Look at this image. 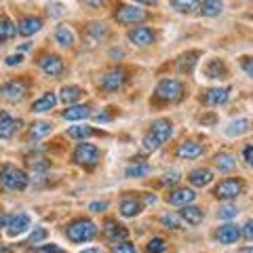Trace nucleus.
I'll use <instances>...</instances> for the list:
<instances>
[{
  "label": "nucleus",
  "mask_w": 253,
  "mask_h": 253,
  "mask_svg": "<svg viewBox=\"0 0 253 253\" xmlns=\"http://www.w3.org/2000/svg\"><path fill=\"white\" fill-rule=\"evenodd\" d=\"M66 234H68V239L72 243H86V241L95 239V234H97V226H95L91 219L83 217V219L72 221V224L66 228Z\"/></svg>",
  "instance_id": "nucleus-1"
},
{
  "label": "nucleus",
  "mask_w": 253,
  "mask_h": 253,
  "mask_svg": "<svg viewBox=\"0 0 253 253\" xmlns=\"http://www.w3.org/2000/svg\"><path fill=\"white\" fill-rule=\"evenodd\" d=\"M156 97L163 99V101H179L184 97V84L175 78H165L156 84Z\"/></svg>",
  "instance_id": "nucleus-2"
},
{
  "label": "nucleus",
  "mask_w": 253,
  "mask_h": 253,
  "mask_svg": "<svg viewBox=\"0 0 253 253\" xmlns=\"http://www.w3.org/2000/svg\"><path fill=\"white\" fill-rule=\"evenodd\" d=\"M72 158H74L76 165H81V167H84V169H91L99 163L101 152H99V148L93 146V144H78Z\"/></svg>",
  "instance_id": "nucleus-3"
},
{
  "label": "nucleus",
  "mask_w": 253,
  "mask_h": 253,
  "mask_svg": "<svg viewBox=\"0 0 253 253\" xmlns=\"http://www.w3.org/2000/svg\"><path fill=\"white\" fill-rule=\"evenodd\" d=\"M0 181L9 190H26L28 175H26V171L13 167V165H6V167H2V171H0Z\"/></svg>",
  "instance_id": "nucleus-4"
},
{
  "label": "nucleus",
  "mask_w": 253,
  "mask_h": 253,
  "mask_svg": "<svg viewBox=\"0 0 253 253\" xmlns=\"http://www.w3.org/2000/svg\"><path fill=\"white\" fill-rule=\"evenodd\" d=\"M146 19H148V13L133 4H121L116 11V21L123 23V26H135V23H141Z\"/></svg>",
  "instance_id": "nucleus-5"
},
{
  "label": "nucleus",
  "mask_w": 253,
  "mask_h": 253,
  "mask_svg": "<svg viewBox=\"0 0 253 253\" xmlns=\"http://www.w3.org/2000/svg\"><path fill=\"white\" fill-rule=\"evenodd\" d=\"M243 188H245V184L241 179L230 177V179L219 181L215 190H213V194H215V199H219V201H232L243 192Z\"/></svg>",
  "instance_id": "nucleus-6"
},
{
  "label": "nucleus",
  "mask_w": 253,
  "mask_h": 253,
  "mask_svg": "<svg viewBox=\"0 0 253 253\" xmlns=\"http://www.w3.org/2000/svg\"><path fill=\"white\" fill-rule=\"evenodd\" d=\"M125 83H126V72H125V70H121V68L110 70V72H106L104 76H101V81H99L101 89H104V91H110V93H112V91H118V89H123Z\"/></svg>",
  "instance_id": "nucleus-7"
},
{
  "label": "nucleus",
  "mask_w": 253,
  "mask_h": 253,
  "mask_svg": "<svg viewBox=\"0 0 253 253\" xmlns=\"http://www.w3.org/2000/svg\"><path fill=\"white\" fill-rule=\"evenodd\" d=\"M0 97L6 101H21L26 97V84L21 81H11L0 86Z\"/></svg>",
  "instance_id": "nucleus-8"
},
{
  "label": "nucleus",
  "mask_w": 253,
  "mask_h": 253,
  "mask_svg": "<svg viewBox=\"0 0 253 253\" xmlns=\"http://www.w3.org/2000/svg\"><path fill=\"white\" fill-rule=\"evenodd\" d=\"M38 66L46 76H59L63 72V61L57 55H44V57L38 59Z\"/></svg>",
  "instance_id": "nucleus-9"
},
{
  "label": "nucleus",
  "mask_w": 253,
  "mask_h": 253,
  "mask_svg": "<svg viewBox=\"0 0 253 253\" xmlns=\"http://www.w3.org/2000/svg\"><path fill=\"white\" fill-rule=\"evenodd\" d=\"M4 228H6V232H9L11 236H19L26 230H30V217L26 215V213H17V215L9 217V221H6Z\"/></svg>",
  "instance_id": "nucleus-10"
},
{
  "label": "nucleus",
  "mask_w": 253,
  "mask_h": 253,
  "mask_svg": "<svg viewBox=\"0 0 253 253\" xmlns=\"http://www.w3.org/2000/svg\"><path fill=\"white\" fill-rule=\"evenodd\" d=\"M129 41L135 44V46H150L154 42V32L146 28V26H139V28H133L129 32Z\"/></svg>",
  "instance_id": "nucleus-11"
},
{
  "label": "nucleus",
  "mask_w": 253,
  "mask_h": 253,
  "mask_svg": "<svg viewBox=\"0 0 253 253\" xmlns=\"http://www.w3.org/2000/svg\"><path fill=\"white\" fill-rule=\"evenodd\" d=\"M152 135L161 141V144H165L171 135H173V123L169 121V118H156V121L152 123Z\"/></svg>",
  "instance_id": "nucleus-12"
},
{
  "label": "nucleus",
  "mask_w": 253,
  "mask_h": 253,
  "mask_svg": "<svg viewBox=\"0 0 253 253\" xmlns=\"http://www.w3.org/2000/svg\"><path fill=\"white\" fill-rule=\"evenodd\" d=\"M104 234H106V239L112 241V243H123V241L129 239V232H126V228L121 226V224H116L114 219H108V221H106Z\"/></svg>",
  "instance_id": "nucleus-13"
},
{
  "label": "nucleus",
  "mask_w": 253,
  "mask_h": 253,
  "mask_svg": "<svg viewBox=\"0 0 253 253\" xmlns=\"http://www.w3.org/2000/svg\"><path fill=\"white\" fill-rule=\"evenodd\" d=\"M215 239H217L221 245H234L236 241L241 239V228L234 226V224H226V226L217 228Z\"/></svg>",
  "instance_id": "nucleus-14"
},
{
  "label": "nucleus",
  "mask_w": 253,
  "mask_h": 253,
  "mask_svg": "<svg viewBox=\"0 0 253 253\" xmlns=\"http://www.w3.org/2000/svg\"><path fill=\"white\" fill-rule=\"evenodd\" d=\"M194 192L190 188H175L171 190V192L167 194V203L169 205H177V207H184V205H190L194 201Z\"/></svg>",
  "instance_id": "nucleus-15"
},
{
  "label": "nucleus",
  "mask_w": 253,
  "mask_h": 253,
  "mask_svg": "<svg viewBox=\"0 0 253 253\" xmlns=\"http://www.w3.org/2000/svg\"><path fill=\"white\" fill-rule=\"evenodd\" d=\"M177 158H184V161H190V158H199L203 154V146L196 144V141H181L175 150Z\"/></svg>",
  "instance_id": "nucleus-16"
},
{
  "label": "nucleus",
  "mask_w": 253,
  "mask_h": 253,
  "mask_svg": "<svg viewBox=\"0 0 253 253\" xmlns=\"http://www.w3.org/2000/svg\"><path fill=\"white\" fill-rule=\"evenodd\" d=\"M21 123L15 121L9 112H0V139H9Z\"/></svg>",
  "instance_id": "nucleus-17"
},
{
  "label": "nucleus",
  "mask_w": 253,
  "mask_h": 253,
  "mask_svg": "<svg viewBox=\"0 0 253 253\" xmlns=\"http://www.w3.org/2000/svg\"><path fill=\"white\" fill-rule=\"evenodd\" d=\"M41 28H42L41 17H23L17 26V32L21 36H32V34H36V32H41Z\"/></svg>",
  "instance_id": "nucleus-18"
},
{
  "label": "nucleus",
  "mask_w": 253,
  "mask_h": 253,
  "mask_svg": "<svg viewBox=\"0 0 253 253\" xmlns=\"http://www.w3.org/2000/svg\"><path fill=\"white\" fill-rule=\"evenodd\" d=\"M179 217L184 219L186 224H190V226H199L203 221V209L192 207V205H184L181 211H179Z\"/></svg>",
  "instance_id": "nucleus-19"
},
{
  "label": "nucleus",
  "mask_w": 253,
  "mask_h": 253,
  "mask_svg": "<svg viewBox=\"0 0 253 253\" xmlns=\"http://www.w3.org/2000/svg\"><path fill=\"white\" fill-rule=\"evenodd\" d=\"M55 104H57V95L55 93H44L41 99H36L34 104H32V112H49V110H53L55 108Z\"/></svg>",
  "instance_id": "nucleus-20"
},
{
  "label": "nucleus",
  "mask_w": 253,
  "mask_h": 253,
  "mask_svg": "<svg viewBox=\"0 0 253 253\" xmlns=\"http://www.w3.org/2000/svg\"><path fill=\"white\" fill-rule=\"evenodd\" d=\"M188 181L196 188H203V186H209L213 181V173L209 169H194L192 173L188 175Z\"/></svg>",
  "instance_id": "nucleus-21"
},
{
  "label": "nucleus",
  "mask_w": 253,
  "mask_h": 253,
  "mask_svg": "<svg viewBox=\"0 0 253 253\" xmlns=\"http://www.w3.org/2000/svg\"><path fill=\"white\" fill-rule=\"evenodd\" d=\"M106 36H108V28L104 26V23H91V26L86 28V41H89L91 46L101 42Z\"/></svg>",
  "instance_id": "nucleus-22"
},
{
  "label": "nucleus",
  "mask_w": 253,
  "mask_h": 253,
  "mask_svg": "<svg viewBox=\"0 0 253 253\" xmlns=\"http://www.w3.org/2000/svg\"><path fill=\"white\" fill-rule=\"evenodd\" d=\"M226 74H228V70L221 59H211L207 66H205V76L207 78H226Z\"/></svg>",
  "instance_id": "nucleus-23"
},
{
  "label": "nucleus",
  "mask_w": 253,
  "mask_h": 253,
  "mask_svg": "<svg viewBox=\"0 0 253 253\" xmlns=\"http://www.w3.org/2000/svg\"><path fill=\"white\" fill-rule=\"evenodd\" d=\"M199 57H201L199 51H188V53H184L179 57V61H177V70H179V72H186V74L192 72V68L196 66Z\"/></svg>",
  "instance_id": "nucleus-24"
},
{
  "label": "nucleus",
  "mask_w": 253,
  "mask_h": 253,
  "mask_svg": "<svg viewBox=\"0 0 253 253\" xmlns=\"http://www.w3.org/2000/svg\"><path fill=\"white\" fill-rule=\"evenodd\" d=\"M139 211H141V203L137 199H133V196H129V199H125L121 203V215L123 217H135V215H139Z\"/></svg>",
  "instance_id": "nucleus-25"
},
{
  "label": "nucleus",
  "mask_w": 253,
  "mask_h": 253,
  "mask_svg": "<svg viewBox=\"0 0 253 253\" xmlns=\"http://www.w3.org/2000/svg\"><path fill=\"white\" fill-rule=\"evenodd\" d=\"M89 108L86 106H70L68 110H63V118L66 121H72V123H76V121H84V118H89Z\"/></svg>",
  "instance_id": "nucleus-26"
},
{
  "label": "nucleus",
  "mask_w": 253,
  "mask_h": 253,
  "mask_svg": "<svg viewBox=\"0 0 253 253\" xmlns=\"http://www.w3.org/2000/svg\"><path fill=\"white\" fill-rule=\"evenodd\" d=\"M228 89H209L205 93V101H207L209 106H219V104H226L228 101Z\"/></svg>",
  "instance_id": "nucleus-27"
},
{
  "label": "nucleus",
  "mask_w": 253,
  "mask_h": 253,
  "mask_svg": "<svg viewBox=\"0 0 253 253\" xmlns=\"http://www.w3.org/2000/svg\"><path fill=\"white\" fill-rule=\"evenodd\" d=\"M249 131V121L247 118H239V121H232L230 125L226 126V135L228 137H239L243 133Z\"/></svg>",
  "instance_id": "nucleus-28"
},
{
  "label": "nucleus",
  "mask_w": 253,
  "mask_h": 253,
  "mask_svg": "<svg viewBox=\"0 0 253 253\" xmlns=\"http://www.w3.org/2000/svg\"><path fill=\"white\" fill-rule=\"evenodd\" d=\"M53 131V123L49 121H38L30 126V137H34V139H41V137H46L49 133Z\"/></svg>",
  "instance_id": "nucleus-29"
},
{
  "label": "nucleus",
  "mask_w": 253,
  "mask_h": 253,
  "mask_svg": "<svg viewBox=\"0 0 253 253\" xmlns=\"http://www.w3.org/2000/svg\"><path fill=\"white\" fill-rule=\"evenodd\" d=\"M83 93H84V91L81 89V86L68 84V86H63V89H61L59 97H61V101H66V104H74V101H78V99L83 97Z\"/></svg>",
  "instance_id": "nucleus-30"
},
{
  "label": "nucleus",
  "mask_w": 253,
  "mask_h": 253,
  "mask_svg": "<svg viewBox=\"0 0 253 253\" xmlns=\"http://www.w3.org/2000/svg\"><path fill=\"white\" fill-rule=\"evenodd\" d=\"M148 173H150V165L148 163H141V161H135V163H131L129 167H126L125 175L126 177H146Z\"/></svg>",
  "instance_id": "nucleus-31"
},
{
  "label": "nucleus",
  "mask_w": 253,
  "mask_h": 253,
  "mask_svg": "<svg viewBox=\"0 0 253 253\" xmlns=\"http://www.w3.org/2000/svg\"><path fill=\"white\" fill-rule=\"evenodd\" d=\"M55 41H57L61 46H72L74 44V32L68 26H59L55 30Z\"/></svg>",
  "instance_id": "nucleus-32"
},
{
  "label": "nucleus",
  "mask_w": 253,
  "mask_h": 253,
  "mask_svg": "<svg viewBox=\"0 0 253 253\" xmlns=\"http://www.w3.org/2000/svg\"><path fill=\"white\" fill-rule=\"evenodd\" d=\"M215 167L219 171H224V173L234 171L236 169V158L232 154H217L215 156Z\"/></svg>",
  "instance_id": "nucleus-33"
},
{
  "label": "nucleus",
  "mask_w": 253,
  "mask_h": 253,
  "mask_svg": "<svg viewBox=\"0 0 253 253\" xmlns=\"http://www.w3.org/2000/svg\"><path fill=\"white\" fill-rule=\"evenodd\" d=\"M15 34H17V26H15L6 15H2V17H0V41H2V38H13Z\"/></svg>",
  "instance_id": "nucleus-34"
},
{
  "label": "nucleus",
  "mask_w": 253,
  "mask_h": 253,
  "mask_svg": "<svg viewBox=\"0 0 253 253\" xmlns=\"http://www.w3.org/2000/svg\"><path fill=\"white\" fill-rule=\"evenodd\" d=\"M93 133L95 131L91 129V126L76 125V126H70V129H68V137H72V139H86V137H91Z\"/></svg>",
  "instance_id": "nucleus-35"
},
{
  "label": "nucleus",
  "mask_w": 253,
  "mask_h": 253,
  "mask_svg": "<svg viewBox=\"0 0 253 253\" xmlns=\"http://www.w3.org/2000/svg\"><path fill=\"white\" fill-rule=\"evenodd\" d=\"M173 9H177L179 13H192L196 9H201L199 0H171Z\"/></svg>",
  "instance_id": "nucleus-36"
},
{
  "label": "nucleus",
  "mask_w": 253,
  "mask_h": 253,
  "mask_svg": "<svg viewBox=\"0 0 253 253\" xmlns=\"http://www.w3.org/2000/svg\"><path fill=\"white\" fill-rule=\"evenodd\" d=\"M221 9H224V4L219 2V0H205L203 2V15H207V17H215V15L221 13Z\"/></svg>",
  "instance_id": "nucleus-37"
},
{
  "label": "nucleus",
  "mask_w": 253,
  "mask_h": 253,
  "mask_svg": "<svg viewBox=\"0 0 253 253\" xmlns=\"http://www.w3.org/2000/svg\"><path fill=\"white\" fill-rule=\"evenodd\" d=\"M161 146H163V144L152 135V133H148V135L144 137V141H141V148H144L146 152H156V150L161 148Z\"/></svg>",
  "instance_id": "nucleus-38"
},
{
  "label": "nucleus",
  "mask_w": 253,
  "mask_h": 253,
  "mask_svg": "<svg viewBox=\"0 0 253 253\" xmlns=\"http://www.w3.org/2000/svg\"><path fill=\"white\" fill-rule=\"evenodd\" d=\"M167 251V243H165V239H152L148 243V253H165Z\"/></svg>",
  "instance_id": "nucleus-39"
},
{
  "label": "nucleus",
  "mask_w": 253,
  "mask_h": 253,
  "mask_svg": "<svg viewBox=\"0 0 253 253\" xmlns=\"http://www.w3.org/2000/svg\"><path fill=\"white\" fill-rule=\"evenodd\" d=\"M236 213H239V209H236L234 205H224V207H219L217 215L221 219H232V217H236Z\"/></svg>",
  "instance_id": "nucleus-40"
},
{
  "label": "nucleus",
  "mask_w": 253,
  "mask_h": 253,
  "mask_svg": "<svg viewBox=\"0 0 253 253\" xmlns=\"http://www.w3.org/2000/svg\"><path fill=\"white\" fill-rule=\"evenodd\" d=\"M112 253H137V249H135V245L123 241V243H116V245H114Z\"/></svg>",
  "instance_id": "nucleus-41"
},
{
  "label": "nucleus",
  "mask_w": 253,
  "mask_h": 253,
  "mask_svg": "<svg viewBox=\"0 0 253 253\" xmlns=\"http://www.w3.org/2000/svg\"><path fill=\"white\" fill-rule=\"evenodd\" d=\"M161 224L171 228V230H177V228H179V219L175 215H169V213H165V215H161Z\"/></svg>",
  "instance_id": "nucleus-42"
},
{
  "label": "nucleus",
  "mask_w": 253,
  "mask_h": 253,
  "mask_svg": "<svg viewBox=\"0 0 253 253\" xmlns=\"http://www.w3.org/2000/svg\"><path fill=\"white\" fill-rule=\"evenodd\" d=\"M179 179H181L179 171H169V173H165V175H163V184L165 186H175Z\"/></svg>",
  "instance_id": "nucleus-43"
},
{
  "label": "nucleus",
  "mask_w": 253,
  "mask_h": 253,
  "mask_svg": "<svg viewBox=\"0 0 253 253\" xmlns=\"http://www.w3.org/2000/svg\"><path fill=\"white\" fill-rule=\"evenodd\" d=\"M44 239H46V230H44V228H36V230L30 234V245H38Z\"/></svg>",
  "instance_id": "nucleus-44"
},
{
  "label": "nucleus",
  "mask_w": 253,
  "mask_h": 253,
  "mask_svg": "<svg viewBox=\"0 0 253 253\" xmlns=\"http://www.w3.org/2000/svg\"><path fill=\"white\" fill-rule=\"evenodd\" d=\"M34 253H63L57 245H41V247H36Z\"/></svg>",
  "instance_id": "nucleus-45"
},
{
  "label": "nucleus",
  "mask_w": 253,
  "mask_h": 253,
  "mask_svg": "<svg viewBox=\"0 0 253 253\" xmlns=\"http://www.w3.org/2000/svg\"><path fill=\"white\" fill-rule=\"evenodd\" d=\"M21 61H23V55H21V53H17V55H9V57H6V66H19Z\"/></svg>",
  "instance_id": "nucleus-46"
},
{
  "label": "nucleus",
  "mask_w": 253,
  "mask_h": 253,
  "mask_svg": "<svg viewBox=\"0 0 253 253\" xmlns=\"http://www.w3.org/2000/svg\"><path fill=\"white\" fill-rule=\"evenodd\" d=\"M243 68H245V72H247V76H253V59L251 57H243Z\"/></svg>",
  "instance_id": "nucleus-47"
},
{
  "label": "nucleus",
  "mask_w": 253,
  "mask_h": 253,
  "mask_svg": "<svg viewBox=\"0 0 253 253\" xmlns=\"http://www.w3.org/2000/svg\"><path fill=\"white\" fill-rule=\"evenodd\" d=\"M42 158H36V161H32V169H36V171H44V169H49V163H41Z\"/></svg>",
  "instance_id": "nucleus-48"
},
{
  "label": "nucleus",
  "mask_w": 253,
  "mask_h": 253,
  "mask_svg": "<svg viewBox=\"0 0 253 253\" xmlns=\"http://www.w3.org/2000/svg\"><path fill=\"white\" fill-rule=\"evenodd\" d=\"M243 234H245V239L251 241V236H253V224L251 221H247V224L243 226Z\"/></svg>",
  "instance_id": "nucleus-49"
},
{
  "label": "nucleus",
  "mask_w": 253,
  "mask_h": 253,
  "mask_svg": "<svg viewBox=\"0 0 253 253\" xmlns=\"http://www.w3.org/2000/svg\"><path fill=\"white\" fill-rule=\"evenodd\" d=\"M243 156H245V163L251 165V163H253V146H247V148H245Z\"/></svg>",
  "instance_id": "nucleus-50"
},
{
  "label": "nucleus",
  "mask_w": 253,
  "mask_h": 253,
  "mask_svg": "<svg viewBox=\"0 0 253 253\" xmlns=\"http://www.w3.org/2000/svg\"><path fill=\"white\" fill-rule=\"evenodd\" d=\"M106 207H108L106 203H91V205H89V209H91V211H95V213H101Z\"/></svg>",
  "instance_id": "nucleus-51"
},
{
  "label": "nucleus",
  "mask_w": 253,
  "mask_h": 253,
  "mask_svg": "<svg viewBox=\"0 0 253 253\" xmlns=\"http://www.w3.org/2000/svg\"><path fill=\"white\" fill-rule=\"evenodd\" d=\"M93 118L97 123H108L110 121V114H106V112H97V114H93Z\"/></svg>",
  "instance_id": "nucleus-52"
},
{
  "label": "nucleus",
  "mask_w": 253,
  "mask_h": 253,
  "mask_svg": "<svg viewBox=\"0 0 253 253\" xmlns=\"http://www.w3.org/2000/svg\"><path fill=\"white\" fill-rule=\"evenodd\" d=\"M51 9H53V15H61V13H63V6H61V4H57V2L51 4V6H49V11H51Z\"/></svg>",
  "instance_id": "nucleus-53"
},
{
  "label": "nucleus",
  "mask_w": 253,
  "mask_h": 253,
  "mask_svg": "<svg viewBox=\"0 0 253 253\" xmlns=\"http://www.w3.org/2000/svg\"><path fill=\"white\" fill-rule=\"evenodd\" d=\"M84 2H86V4H91V6H101V4L106 2V0H84Z\"/></svg>",
  "instance_id": "nucleus-54"
},
{
  "label": "nucleus",
  "mask_w": 253,
  "mask_h": 253,
  "mask_svg": "<svg viewBox=\"0 0 253 253\" xmlns=\"http://www.w3.org/2000/svg\"><path fill=\"white\" fill-rule=\"evenodd\" d=\"M6 221H9V215H4V213H0V228L6 226Z\"/></svg>",
  "instance_id": "nucleus-55"
},
{
  "label": "nucleus",
  "mask_w": 253,
  "mask_h": 253,
  "mask_svg": "<svg viewBox=\"0 0 253 253\" xmlns=\"http://www.w3.org/2000/svg\"><path fill=\"white\" fill-rule=\"evenodd\" d=\"M144 199H146V203H148V205H154V203H156V196H154V194H146Z\"/></svg>",
  "instance_id": "nucleus-56"
},
{
  "label": "nucleus",
  "mask_w": 253,
  "mask_h": 253,
  "mask_svg": "<svg viewBox=\"0 0 253 253\" xmlns=\"http://www.w3.org/2000/svg\"><path fill=\"white\" fill-rule=\"evenodd\" d=\"M135 2H141V4H156L158 0H135Z\"/></svg>",
  "instance_id": "nucleus-57"
},
{
  "label": "nucleus",
  "mask_w": 253,
  "mask_h": 253,
  "mask_svg": "<svg viewBox=\"0 0 253 253\" xmlns=\"http://www.w3.org/2000/svg\"><path fill=\"white\" fill-rule=\"evenodd\" d=\"M0 253H11V247H6V245H0Z\"/></svg>",
  "instance_id": "nucleus-58"
},
{
  "label": "nucleus",
  "mask_w": 253,
  "mask_h": 253,
  "mask_svg": "<svg viewBox=\"0 0 253 253\" xmlns=\"http://www.w3.org/2000/svg\"><path fill=\"white\" fill-rule=\"evenodd\" d=\"M83 253H101V251H99V249H95V247H93V249H84Z\"/></svg>",
  "instance_id": "nucleus-59"
},
{
  "label": "nucleus",
  "mask_w": 253,
  "mask_h": 253,
  "mask_svg": "<svg viewBox=\"0 0 253 253\" xmlns=\"http://www.w3.org/2000/svg\"><path fill=\"white\" fill-rule=\"evenodd\" d=\"M245 253H251V249H247V251H245Z\"/></svg>",
  "instance_id": "nucleus-60"
}]
</instances>
